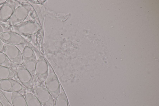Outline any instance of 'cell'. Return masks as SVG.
Segmentation results:
<instances>
[{"label": "cell", "mask_w": 159, "mask_h": 106, "mask_svg": "<svg viewBox=\"0 0 159 106\" xmlns=\"http://www.w3.org/2000/svg\"><path fill=\"white\" fill-rule=\"evenodd\" d=\"M22 55L24 67L32 75L34 81V84L37 83L39 81L35 73V67L37 61L34 51L31 47L26 46L23 49Z\"/></svg>", "instance_id": "1"}, {"label": "cell", "mask_w": 159, "mask_h": 106, "mask_svg": "<svg viewBox=\"0 0 159 106\" xmlns=\"http://www.w3.org/2000/svg\"><path fill=\"white\" fill-rule=\"evenodd\" d=\"M47 76L44 82L45 87L54 99H56L60 92L61 85L56 75L51 67L48 66Z\"/></svg>", "instance_id": "2"}, {"label": "cell", "mask_w": 159, "mask_h": 106, "mask_svg": "<svg viewBox=\"0 0 159 106\" xmlns=\"http://www.w3.org/2000/svg\"><path fill=\"white\" fill-rule=\"evenodd\" d=\"M30 7L26 4H20L16 8L9 19L7 21L8 27L20 23L24 21L29 13Z\"/></svg>", "instance_id": "3"}, {"label": "cell", "mask_w": 159, "mask_h": 106, "mask_svg": "<svg viewBox=\"0 0 159 106\" xmlns=\"http://www.w3.org/2000/svg\"><path fill=\"white\" fill-rule=\"evenodd\" d=\"M33 90L43 106H54V99L45 87L41 84L34 83Z\"/></svg>", "instance_id": "4"}, {"label": "cell", "mask_w": 159, "mask_h": 106, "mask_svg": "<svg viewBox=\"0 0 159 106\" xmlns=\"http://www.w3.org/2000/svg\"><path fill=\"white\" fill-rule=\"evenodd\" d=\"M16 72L20 83L27 88L33 90L34 81L30 72L24 66L17 65L16 68Z\"/></svg>", "instance_id": "5"}, {"label": "cell", "mask_w": 159, "mask_h": 106, "mask_svg": "<svg viewBox=\"0 0 159 106\" xmlns=\"http://www.w3.org/2000/svg\"><path fill=\"white\" fill-rule=\"evenodd\" d=\"M4 53L12 62L17 65H22V53L16 46L4 43Z\"/></svg>", "instance_id": "6"}, {"label": "cell", "mask_w": 159, "mask_h": 106, "mask_svg": "<svg viewBox=\"0 0 159 106\" xmlns=\"http://www.w3.org/2000/svg\"><path fill=\"white\" fill-rule=\"evenodd\" d=\"M0 39L4 43L15 46L23 44L29 45V43L22 36L11 31L3 32L0 34Z\"/></svg>", "instance_id": "7"}, {"label": "cell", "mask_w": 159, "mask_h": 106, "mask_svg": "<svg viewBox=\"0 0 159 106\" xmlns=\"http://www.w3.org/2000/svg\"><path fill=\"white\" fill-rule=\"evenodd\" d=\"M15 0H7L0 8V22H6L10 18L16 8Z\"/></svg>", "instance_id": "8"}, {"label": "cell", "mask_w": 159, "mask_h": 106, "mask_svg": "<svg viewBox=\"0 0 159 106\" xmlns=\"http://www.w3.org/2000/svg\"><path fill=\"white\" fill-rule=\"evenodd\" d=\"M35 25L30 22L23 21L14 26L9 27L10 31L21 36H26L33 34Z\"/></svg>", "instance_id": "9"}, {"label": "cell", "mask_w": 159, "mask_h": 106, "mask_svg": "<svg viewBox=\"0 0 159 106\" xmlns=\"http://www.w3.org/2000/svg\"><path fill=\"white\" fill-rule=\"evenodd\" d=\"M48 66L44 59L42 57H39L36 61L35 73L39 82L44 83L48 73Z\"/></svg>", "instance_id": "10"}, {"label": "cell", "mask_w": 159, "mask_h": 106, "mask_svg": "<svg viewBox=\"0 0 159 106\" xmlns=\"http://www.w3.org/2000/svg\"><path fill=\"white\" fill-rule=\"evenodd\" d=\"M23 88L22 85L12 79L0 80V89L7 92H19Z\"/></svg>", "instance_id": "11"}, {"label": "cell", "mask_w": 159, "mask_h": 106, "mask_svg": "<svg viewBox=\"0 0 159 106\" xmlns=\"http://www.w3.org/2000/svg\"><path fill=\"white\" fill-rule=\"evenodd\" d=\"M11 99L13 106H27L24 96L19 92L12 93Z\"/></svg>", "instance_id": "12"}, {"label": "cell", "mask_w": 159, "mask_h": 106, "mask_svg": "<svg viewBox=\"0 0 159 106\" xmlns=\"http://www.w3.org/2000/svg\"><path fill=\"white\" fill-rule=\"evenodd\" d=\"M67 98L61 86L60 92L58 96L54 99V106H69Z\"/></svg>", "instance_id": "13"}, {"label": "cell", "mask_w": 159, "mask_h": 106, "mask_svg": "<svg viewBox=\"0 0 159 106\" xmlns=\"http://www.w3.org/2000/svg\"><path fill=\"white\" fill-rule=\"evenodd\" d=\"M15 75L14 71L11 68L0 66V80L12 79Z\"/></svg>", "instance_id": "14"}, {"label": "cell", "mask_w": 159, "mask_h": 106, "mask_svg": "<svg viewBox=\"0 0 159 106\" xmlns=\"http://www.w3.org/2000/svg\"><path fill=\"white\" fill-rule=\"evenodd\" d=\"M24 97L27 106H43L33 93L30 92H26Z\"/></svg>", "instance_id": "15"}, {"label": "cell", "mask_w": 159, "mask_h": 106, "mask_svg": "<svg viewBox=\"0 0 159 106\" xmlns=\"http://www.w3.org/2000/svg\"><path fill=\"white\" fill-rule=\"evenodd\" d=\"M0 66L11 69L13 67L12 62L5 53L2 52H0Z\"/></svg>", "instance_id": "16"}, {"label": "cell", "mask_w": 159, "mask_h": 106, "mask_svg": "<svg viewBox=\"0 0 159 106\" xmlns=\"http://www.w3.org/2000/svg\"><path fill=\"white\" fill-rule=\"evenodd\" d=\"M0 52H4V45L2 40L0 39Z\"/></svg>", "instance_id": "17"}, {"label": "cell", "mask_w": 159, "mask_h": 106, "mask_svg": "<svg viewBox=\"0 0 159 106\" xmlns=\"http://www.w3.org/2000/svg\"><path fill=\"white\" fill-rule=\"evenodd\" d=\"M7 0H0V5H2Z\"/></svg>", "instance_id": "18"}, {"label": "cell", "mask_w": 159, "mask_h": 106, "mask_svg": "<svg viewBox=\"0 0 159 106\" xmlns=\"http://www.w3.org/2000/svg\"><path fill=\"white\" fill-rule=\"evenodd\" d=\"M3 32V29L2 26L0 25V34Z\"/></svg>", "instance_id": "19"}, {"label": "cell", "mask_w": 159, "mask_h": 106, "mask_svg": "<svg viewBox=\"0 0 159 106\" xmlns=\"http://www.w3.org/2000/svg\"></svg>", "instance_id": "20"}]
</instances>
